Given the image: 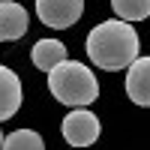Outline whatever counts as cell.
<instances>
[{
    "mask_svg": "<svg viewBox=\"0 0 150 150\" xmlns=\"http://www.w3.org/2000/svg\"><path fill=\"white\" fill-rule=\"evenodd\" d=\"M138 33L129 21H102L87 33V57L93 60L99 69L117 72L129 69L138 60Z\"/></svg>",
    "mask_w": 150,
    "mask_h": 150,
    "instance_id": "cell-1",
    "label": "cell"
},
{
    "mask_svg": "<svg viewBox=\"0 0 150 150\" xmlns=\"http://www.w3.org/2000/svg\"><path fill=\"white\" fill-rule=\"evenodd\" d=\"M48 90L57 102L69 108H87L99 96V81L96 75L78 60H66L57 69L48 72Z\"/></svg>",
    "mask_w": 150,
    "mask_h": 150,
    "instance_id": "cell-2",
    "label": "cell"
},
{
    "mask_svg": "<svg viewBox=\"0 0 150 150\" xmlns=\"http://www.w3.org/2000/svg\"><path fill=\"white\" fill-rule=\"evenodd\" d=\"M99 132H102L99 117L87 108H72L63 117V138L69 147H90V144H96Z\"/></svg>",
    "mask_w": 150,
    "mask_h": 150,
    "instance_id": "cell-3",
    "label": "cell"
},
{
    "mask_svg": "<svg viewBox=\"0 0 150 150\" xmlns=\"http://www.w3.org/2000/svg\"><path fill=\"white\" fill-rule=\"evenodd\" d=\"M84 12V0H36V15L45 27L66 30Z\"/></svg>",
    "mask_w": 150,
    "mask_h": 150,
    "instance_id": "cell-4",
    "label": "cell"
},
{
    "mask_svg": "<svg viewBox=\"0 0 150 150\" xmlns=\"http://www.w3.org/2000/svg\"><path fill=\"white\" fill-rule=\"evenodd\" d=\"M27 9L15 0H9V3H0V42H15L21 39L24 33H27Z\"/></svg>",
    "mask_w": 150,
    "mask_h": 150,
    "instance_id": "cell-5",
    "label": "cell"
},
{
    "mask_svg": "<svg viewBox=\"0 0 150 150\" xmlns=\"http://www.w3.org/2000/svg\"><path fill=\"white\" fill-rule=\"evenodd\" d=\"M126 96L135 105H150V57H138L126 69Z\"/></svg>",
    "mask_w": 150,
    "mask_h": 150,
    "instance_id": "cell-6",
    "label": "cell"
},
{
    "mask_svg": "<svg viewBox=\"0 0 150 150\" xmlns=\"http://www.w3.org/2000/svg\"><path fill=\"white\" fill-rule=\"evenodd\" d=\"M21 81H18V75L12 72L9 66L0 63V123L9 120L15 111L21 108Z\"/></svg>",
    "mask_w": 150,
    "mask_h": 150,
    "instance_id": "cell-7",
    "label": "cell"
},
{
    "mask_svg": "<svg viewBox=\"0 0 150 150\" xmlns=\"http://www.w3.org/2000/svg\"><path fill=\"white\" fill-rule=\"evenodd\" d=\"M30 60H33L36 69L51 72L60 63H66V45L60 42V39H39V42L30 48Z\"/></svg>",
    "mask_w": 150,
    "mask_h": 150,
    "instance_id": "cell-8",
    "label": "cell"
},
{
    "mask_svg": "<svg viewBox=\"0 0 150 150\" xmlns=\"http://www.w3.org/2000/svg\"><path fill=\"white\" fill-rule=\"evenodd\" d=\"M111 9L120 21H144L150 15V0H111Z\"/></svg>",
    "mask_w": 150,
    "mask_h": 150,
    "instance_id": "cell-9",
    "label": "cell"
},
{
    "mask_svg": "<svg viewBox=\"0 0 150 150\" xmlns=\"http://www.w3.org/2000/svg\"><path fill=\"white\" fill-rule=\"evenodd\" d=\"M3 150H45V141H42V135L33 132V129H18V132L6 135Z\"/></svg>",
    "mask_w": 150,
    "mask_h": 150,
    "instance_id": "cell-10",
    "label": "cell"
},
{
    "mask_svg": "<svg viewBox=\"0 0 150 150\" xmlns=\"http://www.w3.org/2000/svg\"><path fill=\"white\" fill-rule=\"evenodd\" d=\"M3 144H6V135H3V132H0V150H3Z\"/></svg>",
    "mask_w": 150,
    "mask_h": 150,
    "instance_id": "cell-11",
    "label": "cell"
},
{
    "mask_svg": "<svg viewBox=\"0 0 150 150\" xmlns=\"http://www.w3.org/2000/svg\"><path fill=\"white\" fill-rule=\"evenodd\" d=\"M0 3H9V0H0Z\"/></svg>",
    "mask_w": 150,
    "mask_h": 150,
    "instance_id": "cell-12",
    "label": "cell"
}]
</instances>
